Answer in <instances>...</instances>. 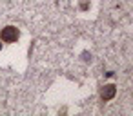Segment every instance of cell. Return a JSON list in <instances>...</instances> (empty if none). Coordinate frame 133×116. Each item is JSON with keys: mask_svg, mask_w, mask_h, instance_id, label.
I'll return each mask as SVG.
<instances>
[{"mask_svg": "<svg viewBox=\"0 0 133 116\" xmlns=\"http://www.w3.org/2000/svg\"><path fill=\"white\" fill-rule=\"evenodd\" d=\"M115 94H117V85H113V83H108V85H104V87L100 89V98H102L104 102L115 98Z\"/></svg>", "mask_w": 133, "mask_h": 116, "instance_id": "obj_2", "label": "cell"}, {"mask_svg": "<svg viewBox=\"0 0 133 116\" xmlns=\"http://www.w3.org/2000/svg\"><path fill=\"white\" fill-rule=\"evenodd\" d=\"M0 49H2V40H0Z\"/></svg>", "mask_w": 133, "mask_h": 116, "instance_id": "obj_3", "label": "cell"}, {"mask_svg": "<svg viewBox=\"0 0 133 116\" xmlns=\"http://www.w3.org/2000/svg\"><path fill=\"white\" fill-rule=\"evenodd\" d=\"M18 36H20V31H18L15 26H6L2 31H0V40L6 42V44H13V42H17Z\"/></svg>", "mask_w": 133, "mask_h": 116, "instance_id": "obj_1", "label": "cell"}]
</instances>
